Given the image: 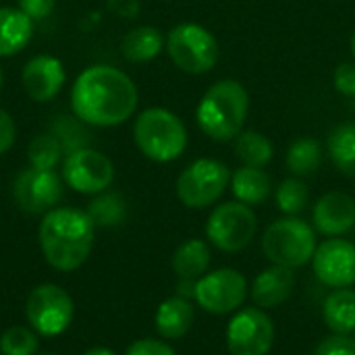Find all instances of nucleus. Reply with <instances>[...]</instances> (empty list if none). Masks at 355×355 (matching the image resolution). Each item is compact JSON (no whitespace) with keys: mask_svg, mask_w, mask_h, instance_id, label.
Wrapping results in <instances>:
<instances>
[{"mask_svg":"<svg viewBox=\"0 0 355 355\" xmlns=\"http://www.w3.org/2000/svg\"><path fill=\"white\" fill-rule=\"evenodd\" d=\"M2 83H4V75H2V69H0V92H2Z\"/></svg>","mask_w":355,"mask_h":355,"instance_id":"nucleus-39","label":"nucleus"},{"mask_svg":"<svg viewBox=\"0 0 355 355\" xmlns=\"http://www.w3.org/2000/svg\"><path fill=\"white\" fill-rule=\"evenodd\" d=\"M231 355H268L275 345V322L262 308L239 310L227 327Z\"/></svg>","mask_w":355,"mask_h":355,"instance_id":"nucleus-12","label":"nucleus"},{"mask_svg":"<svg viewBox=\"0 0 355 355\" xmlns=\"http://www.w3.org/2000/svg\"><path fill=\"white\" fill-rule=\"evenodd\" d=\"M83 355H116L112 349H108V347H92V349H87Z\"/></svg>","mask_w":355,"mask_h":355,"instance_id":"nucleus-37","label":"nucleus"},{"mask_svg":"<svg viewBox=\"0 0 355 355\" xmlns=\"http://www.w3.org/2000/svg\"><path fill=\"white\" fill-rule=\"evenodd\" d=\"M12 196L23 212L46 214L54 210L62 198V177H58L54 171H37L29 166L19 173Z\"/></svg>","mask_w":355,"mask_h":355,"instance_id":"nucleus-13","label":"nucleus"},{"mask_svg":"<svg viewBox=\"0 0 355 355\" xmlns=\"http://www.w3.org/2000/svg\"><path fill=\"white\" fill-rule=\"evenodd\" d=\"M25 314L35 333L56 337L64 333L73 320V300L58 285L46 283L31 291Z\"/></svg>","mask_w":355,"mask_h":355,"instance_id":"nucleus-10","label":"nucleus"},{"mask_svg":"<svg viewBox=\"0 0 355 355\" xmlns=\"http://www.w3.org/2000/svg\"><path fill=\"white\" fill-rule=\"evenodd\" d=\"M324 324L335 335L355 333V291L349 287L335 289L327 295L322 306Z\"/></svg>","mask_w":355,"mask_h":355,"instance_id":"nucleus-21","label":"nucleus"},{"mask_svg":"<svg viewBox=\"0 0 355 355\" xmlns=\"http://www.w3.org/2000/svg\"><path fill=\"white\" fill-rule=\"evenodd\" d=\"M33 37V21L15 6H0V58L19 54Z\"/></svg>","mask_w":355,"mask_h":355,"instance_id":"nucleus-18","label":"nucleus"},{"mask_svg":"<svg viewBox=\"0 0 355 355\" xmlns=\"http://www.w3.org/2000/svg\"><path fill=\"white\" fill-rule=\"evenodd\" d=\"M231 189L237 202L248 206L264 204L272 193L270 177L264 173V168L256 166H241L231 175Z\"/></svg>","mask_w":355,"mask_h":355,"instance_id":"nucleus-20","label":"nucleus"},{"mask_svg":"<svg viewBox=\"0 0 355 355\" xmlns=\"http://www.w3.org/2000/svg\"><path fill=\"white\" fill-rule=\"evenodd\" d=\"M295 289V275L291 268L285 266H268L264 268L252 283L250 289V297L252 302L262 308V310H270V308H279L283 306L291 293Z\"/></svg>","mask_w":355,"mask_h":355,"instance_id":"nucleus-17","label":"nucleus"},{"mask_svg":"<svg viewBox=\"0 0 355 355\" xmlns=\"http://www.w3.org/2000/svg\"><path fill=\"white\" fill-rule=\"evenodd\" d=\"M352 108H355V98H354V102H352Z\"/></svg>","mask_w":355,"mask_h":355,"instance_id":"nucleus-40","label":"nucleus"},{"mask_svg":"<svg viewBox=\"0 0 355 355\" xmlns=\"http://www.w3.org/2000/svg\"><path fill=\"white\" fill-rule=\"evenodd\" d=\"M164 48V37L158 27L139 25L125 33L121 42V52L129 62H148L154 60Z\"/></svg>","mask_w":355,"mask_h":355,"instance_id":"nucleus-22","label":"nucleus"},{"mask_svg":"<svg viewBox=\"0 0 355 355\" xmlns=\"http://www.w3.org/2000/svg\"><path fill=\"white\" fill-rule=\"evenodd\" d=\"M193 316L196 312L187 297H181V295L168 297L156 310V316H154L156 331L164 339H181L189 333L193 324Z\"/></svg>","mask_w":355,"mask_h":355,"instance_id":"nucleus-19","label":"nucleus"},{"mask_svg":"<svg viewBox=\"0 0 355 355\" xmlns=\"http://www.w3.org/2000/svg\"><path fill=\"white\" fill-rule=\"evenodd\" d=\"M314 227L318 233L339 237L355 227V200L345 191H329L314 206Z\"/></svg>","mask_w":355,"mask_h":355,"instance_id":"nucleus-16","label":"nucleus"},{"mask_svg":"<svg viewBox=\"0 0 355 355\" xmlns=\"http://www.w3.org/2000/svg\"><path fill=\"white\" fill-rule=\"evenodd\" d=\"M64 156L62 144L54 133H40L27 146V160L31 168L54 171Z\"/></svg>","mask_w":355,"mask_h":355,"instance_id":"nucleus-27","label":"nucleus"},{"mask_svg":"<svg viewBox=\"0 0 355 355\" xmlns=\"http://www.w3.org/2000/svg\"><path fill=\"white\" fill-rule=\"evenodd\" d=\"M64 81H67L64 64L58 56L52 54H37L29 58L21 71L23 89L37 104L54 100L62 92Z\"/></svg>","mask_w":355,"mask_h":355,"instance_id":"nucleus-15","label":"nucleus"},{"mask_svg":"<svg viewBox=\"0 0 355 355\" xmlns=\"http://www.w3.org/2000/svg\"><path fill=\"white\" fill-rule=\"evenodd\" d=\"M287 168L297 175V177H306L318 171L320 160H322V146L318 139L312 137H302L295 139L289 150H287Z\"/></svg>","mask_w":355,"mask_h":355,"instance_id":"nucleus-26","label":"nucleus"},{"mask_svg":"<svg viewBox=\"0 0 355 355\" xmlns=\"http://www.w3.org/2000/svg\"><path fill=\"white\" fill-rule=\"evenodd\" d=\"M0 352L2 355H35L37 339L25 327H10L0 339Z\"/></svg>","mask_w":355,"mask_h":355,"instance_id":"nucleus-30","label":"nucleus"},{"mask_svg":"<svg viewBox=\"0 0 355 355\" xmlns=\"http://www.w3.org/2000/svg\"><path fill=\"white\" fill-rule=\"evenodd\" d=\"M137 150L154 162H173L187 148V131L183 121L160 106L139 112L133 125Z\"/></svg>","mask_w":355,"mask_h":355,"instance_id":"nucleus-4","label":"nucleus"},{"mask_svg":"<svg viewBox=\"0 0 355 355\" xmlns=\"http://www.w3.org/2000/svg\"><path fill=\"white\" fill-rule=\"evenodd\" d=\"M352 54H354V58H355V31H354V35H352Z\"/></svg>","mask_w":355,"mask_h":355,"instance_id":"nucleus-38","label":"nucleus"},{"mask_svg":"<svg viewBox=\"0 0 355 355\" xmlns=\"http://www.w3.org/2000/svg\"><path fill=\"white\" fill-rule=\"evenodd\" d=\"M62 181L77 193L98 196L114 181V164L106 154L85 146L64 156Z\"/></svg>","mask_w":355,"mask_h":355,"instance_id":"nucleus-9","label":"nucleus"},{"mask_svg":"<svg viewBox=\"0 0 355 355\" xmlns=\"http://www.w3.org/2000/svg\"><path fill=\"white\" fill-rule=\"evenodd\" d=\"M333 164L347 177H355V123L335 127L327 141Z\"/></svg>","mask_w":355,"mask_h":355,"instance_id":"nucleus-24","label":"nucleus"},{"mask_svg":"<svg viewBox=\"0 0 355 355\" xmlns=\"http://www.w3.org/2000/svg\"><path fill=\"white\" fill-rule=\"evenodd\" d=\"M277 206L283 214L295 216L306 210L310 200V189L300 179H285L277 189Z\"/></svg>","mask_w":355,"mask_h":355,"instance_id":"nucleus-29","label":"nucleus"},{"mask_svg":"<svg viewBox=\"0 0 355 355\" xmlns=\"http://www.w3.org/2000/svg\"><path fill=\"white\" fill-rule=\"evenodd\" d=\"M316 233L314 229L295 216H285L275 220L262 235L264 256L285 268H302L312 262L316 252Z\"/></svg>","mask_w":355,"mask_h":355,"instance_id":"nucleus-5","label":"nucleus"},{"mask_svg":"<svg viewBox=\"0 0 355 355\" xmlns=\"http://www.w3.org/2000/svg\"><path fill=\"white\" fill-rule=\"evenodd\" d=\"M44 355H56V354H44Z\"/></svg>","mask_w":355,"mask_h":355,"instance_id":"nucleus-41","label":"nucleus"},{"mask_svg":"<svg viewBox=\"0 0 355 355\" xmlns=\"http://www.w3.org/2000/svg\"><path fill=\"white\" fill-rule=\"evenodd\" d=\"M231 183L227 164L214 158L193 160L177 179V196L187 208L212 206Z\"/></svg>","mask_w":355,"mask_h":355,"instance_id":"nucleus-8","label":"nucleus"},{"mask_svg":"<svg viewBox=\"0 0 355 355\" xmlns=\"http://www.w3.org/2000/svg\"><path fill=\"white\" fill-rule=\"evenodd\" d=\"M127 206L119 193H98V198L89 204L87 214L96 227H116L123 223Z\"/></svg>","mask_w":355,"mask_h":355,"instance_id":"nucleus-28","label":"nucleus"},{"mask_svg":"<svg viewBox=\"0 0 355 355\" xmlns=\"http://www.w3.org/2000/svg\"><path fill=\"white\" fill-rule=\"evenodd\" d=\"M314 355H355V337L333 333L318 343Z\"/></svg>","mask_w":355,"mask_h":355,"instance_id":"nucleus-31","label":"nucleus"},{"mask_svg":"<svg viewBox=\"0 0 355 355\" xmlns=\"http://www.w3.org/2000/svg\"><path fill=\"white\" fill-rule=\"evenodd\" d=\"M17 141V125L8 110L0 108V156H4Z\"/></svg>","mask_w":355,"mask_h":355,"instance_id":"nucleus-35","label":"nucleus"},{"mask_svg":"<svg viewBox=\"0 0 355 355\" xmlns=\"http://www.w3.org/2000/svg\"><path fill=\"white\" fill-rule=\"evenodd\" d=\"M335 89L347 98H355V62H343L333 75Z\"/></svg>","mask_w":355,"mask_h":355,"instance_id":"nucleus-32","label":"nucleus"},{"mask_svg":"<svg viewBox=\"0 0 355 355\" xmlns=\"http://www.w3.org/2000/svg\"><path fill=\"white\" fill-rule=\"evenodd\" d=\"M166 52L185 73L202 75L216 67L220 48L216 37L198 23H179L168 31Z\"/></svg>","mask_w":355,"mask_h":355,"instance_id":"nucleus-6","label":"nucleus"},{"mask_svg":"<svg viewBox=\"0 0 355 355\" xmlns=\"http://www.w3.org/2000/svg\"><path fill=\"white\" fill-rule=\"evenodd\" d=\"M96 225L87 212L77 208H54L40 223V245L44 258L56 270H75L92 254Z\"/></svg>","mask_w":355,"mask_h":355,"instance_id":"nucleus-2","label":"nucleus"},{"mask_svg":"<svg viewBox=\"0 0 355 355\" xmlns=\"http://www.w3.org/2000/svg\"><path fill=\"white\" fill-rule=\"evenodd\" d=\"M210 250L206 241L202 239H187L181 243L173 256V270L179 275V279L185 281H198L206 275L210 268Z\"/></svg>","mask_w":355,"mask_h":355,"instance_id":"nucleus-23","label":"nucleus"},{"mask_svg":"<svg viewBox=\"0 0 355 355\" xmlns=\"http://www.w3.org/2000/svg\"><path fill=\"white\" fill-rule=\"evenodd\" d=\"M56 6V0H19L17 8L23 10L31 21H42L46 19Z\"/></svg>","mask_w":355,"mask_h":355,"instance_id":"nucleus-34","label":"nucleus"},{"mask_svg":"<svg viewBox=\"0 0 355 355\" xmlns=\"http://www.w3.org/2000/svg\"><path fill=\"white\" fill-rule=\"evenodd\" d=\"M139 94L133 79L110 64L83 69L71 87L73 114L92 127H116L129 121L137 108Z\"/></svg>","mask_w":355,"mask_h":355,"instance_id":"nucleus-1","label":"nucleus"},{"mask_svg":"<svg viewBox=\"0 0 355 355\" xmlns=\"http://www.w3.org/2000/svg\"><path fill=\"white\" fill-rule=\"evenodd\" d=\"M258 231V218L248 204L225 202L214 208L206 223L208 241L220 252L235 254L245 250Z\"/></svg>","mask_w":355,"mask_h":355,"instance_id":"nucleus-7","label":"nucleus"},{"mask_svg":"<svg viewBox=\"0 0 355 355\" xmlns=\"http://www.w3.org/2000/svg\"><path fill=\"white\" fill-rule=\"evenodd\" d=\"M110 6L119 15L133 19L137 15V10H139V0H110Z\"/></svg>","mask_w":355,"mask_h":355,"instance_id":"nucleus-36","label":"nucleus"},{"mask_svg":"<svg viewBox=\"0 0 355 355\" xmlns=\"http://www.w3.org/2000/svg\"><path fill=\"white\" fill-rule=\"evenodd\" d=\"M250 108L248 89L235 79H223L202 96L196 119L200 129L214 141L235 139L245 123Z\"/></svg>","mask_w":355,"mask_h":355,"instance_id":"nucleus-3","label":"nucleus"},{"mask_svg":"<svg viewBox=\"0 0 355 355\" xmlns=\"http://www.w3.org/2000/svg\"><path fill=\"white\" fill-rule=\"evenodd\" d=\"M125 355H177V352L164 343V341H156V339H139L135 341Z\"/></svg>","mask_w":355,"mask_h":355,"instance_id":"nucleus-33","label":"nucleus"},{"mask_svg":"<svg viewBox=\"0 0 355 355\" xmlns=\"http://www.w3.org/2000/svg\"><path fill=\"white\" fill-rule=\"evenodd\" d=\"M312 268L316 279L331 289L352 287L355 283V243L339 237L322 241L314 252Z\"/></svg>","mask_w":355,"mask_h":355,"instance_id":"nucleus-14","label":"nucleus"},{"mask_svg":"<svg viewBox=\"0 0 355 355\" xmlns=\"http://www.w3.org/2000/svg\"><path fill=\"white\" fill-rule=\"evenodd\" d=\"M235 154L245 166L264 168L275 156V146L258 131H241L235 141Z\"/></svg>","mask_w":355,"mask_h":355,"instance_id":"nucleus-25","label":"nucleus"},{"mask_svg":"<svg viewBox=\"0 0 355 355\" xmlns=\"http://www.w3.org/2000/svg\"><path fill=\"white\" fill-rule=\"evenodd\" d=\"M248 281L235 268H218L196 281L193 300L210 314L223 316L235 312L248 297Z\"/></svg>","mask_w":355,"mask_h":355,"instance_id":"nucleus-11","label":"nucleus"}]
</instances>
